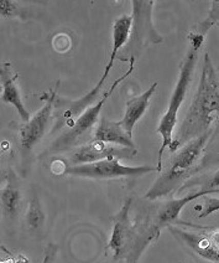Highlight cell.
I'll return each mask as SVG.
<instances>
[{
    "label": "cell",
    "instance_id": "1",
    "mask_svg": "<svg viewBox=\"0 0 219 263\" xmlns=\"http://www.w3.org/2000/svg\"><path fill=\"white\" fill-rule=\"evenodd\" d=\"M214 122L219 124V74L209 53L205 52L196 93L172 140L170 151L175 153L186 143L213 129L212 124Z\"/></svg>",
    "mask_w": 219,
    "mask_h": 263
},
{
    "label": "cell",
    "instance_id": "2",
    "mask_svg": "<svg viewBox=\"0 0 219 263\" xmlns=\"http://www.w3.org/2000/svg\"><path fill=\"white\" fill-rule=\"evenodd\" d=\"M206 36H203L200 32H191L188 35V41H190V46H188L187 51L184 60L180 64V72L178 79L173 88L172 95H171L169 107H167L166 112L164 113L163 118H161L160 123L156 132L161 136L163 139V144L158 149V157H157V172L160 173L163 170V157L165 151L170 148L173 140V132L178 121V110L181 108L182 103H184L186 96H187L188 88L193 79L194 70H196L198 58H200L201 47L205 44Z\"/></svg>",
    "mask_w": 219,
    "mask_h": 263
},
{
    "label": "cell",
    "instance_id": "3",
    "mask_svg": "<svg viewBox=\"0 0 219 263\" xmlns=\"http://www.w3.org/2000/svg\"><path fill=\"white\" fill-rule=\"evenodd\" d=\"M213 132L214 128L186 143L173 153L152 186L146 191V199L156 200L167 196L178 189L191 175L200 170L203 153Z\"/></svg>",
    "mask_w": 219,
    "mask_h": 263
},
{
    "label": "cell",
    "instance_id": "4",
    "mask_svg": "<svg viewBox=\"0 0 219 263\" xmlns=\"http://www.w3.org/2000/svg\"><path fill=\"white\" fill-rule=\"evenodd\" d=\"M131 28H133V15H122V16L116 17L113 23V45H112V52H110L109 61L106 65L104 72L102 77L99 79L97 85L93 87L88 93L83 96L81 100L71 102L70 106L65 109L64 119L71 121L76 119L77 115L79 112H85V110L91 107V103L94 102L95 100H99V93H101V88L106 83L108 76L112 71L114 61L118 58L119 50H122L125 45L128 44L129 37H130Z\"/></svg>",
    "mask_w": 219,
    "mask_h": 263
},
{
    "label": "cell",
    "instance_id": "5",
    "mask_svg": "<svg viewBox=\"0 0 219 263\" xmlns=\"http://www.w3.org/2000/svg\"><path fill=\"white\" fill-rule=\"evenodd\" d=\"M134 65H135V58L130 59V66L121 77H118L114 82L110 85V87L102 95V97L97 101V103L93 104V106L88 107L79 117L76 118L72 123L71 128L67 132H65L62 136H59L55 142L51 145V151L52 152H65L71 149L72 146L77 145L78 142L86 136V133H88L89 130L94 127V124L97 123L99 116H101L102 109H103L104 104L108 101V98L114 93L116 87L124 81L128 79L134 71Z\"/></svg>",
    "mask_w": 219,
    "mask_h": 263
},
{
    "label": "cell",
    "instance_id": "6",
    "mask_svg": "<svg viewBox=\"0 0 219 263\" xmlns=\"http://www.w3.org/2000/svg\"><path fill=\"white\" fill-rule=\"evenodd\" d=\"M151 172H157V166L123 165L116 158L103 159L95 163L82 164V165H70L66 168V174L81 178L107 180V179L129 178V176H142Z\"/></svg>",
    "mask_w": 219,
    "mask_h": 263
},
{
    "label": "cell",
    "instance_id": "7",
    "mask_svg": "<svg viewBox=\"0 0 219 263\" xmlns=\"http://www.w3.org/2000/svg\"><path fill=\"white\" fill-rule=\"evenodd\" d=\"M57 88H58V85H56L49 93H45L41 97V100L45 102L44 106L35 113L34 117L30 119L29 122H26L20 127V148H22V152L25 155L32 152L35 145L40 143V140L44 138L45 133H46L51 115H52L53 106H55Z\"/></svg>",
    "mask_w": 219,
    "mask_h": 263
},
{
    "label": "cell",
    "instance_id": "8",
    "mask_svg": "<svg viewBox=\"0 0 219 263\" xmlns=\"http://www.w3.org/2000/svg\"><path fill=\"white\" fill-rule=\"evenodd\" d=\"M154 7V2H133V32H130L128 44L125 45L124 55L129 58L130 51L142 50L146 43L158 44L163 41V37L156 32L151 23V10Z\"/></svg>",
    "mask_w": 219,
    "mask_h": 263
},
{
    "label": "cell",
    "instance_id": "9",
    "mask_svg": "<svg viewBox=\"0 0 219 263\" xmlns=\"http://www.w3.org/2000/svg\"><path fill=\"white\" fill-rule=\"evenodd\" d=\"M133 205V197L125 199L124 204L118 214L113 217V230L109 240L110 251L115 261H128L134 242V227L130 222V209Z\"/></svg>",
    "mask_w": 219,
    "mask_h": 263
},
{
    "label": "cell",
    "instance_id": "10",
    "mask_svg": "<svg viewBox=\"0 0 219 263\" xmlns=\"http://www.w3.org/2000/svg\"><path fill=\"white\" fill-rule=\"evenodd\" d=\"M137 153L136 149L116 148L114 144L91 140L89 143L78 146L72 153L71 163L73 165H82V164L95 163L103 159H112V158H130Z\"/></svg>",
    "mask_w": 219,
    "mask_h": 263
},
{
    "label": "cell",
    "instance_id": "11",
    "mask_svg": "<svg viewBox=\"0 0 219 263\" xmlns=\"http://www.w3.org/2000/svg\"><path fill=\"white\" fill-rule=\"evenodd\" d=\"M167 229L177 240L186 245L192 252L196 253L201 258L208 262H219V250L213 245L209 235L205 232L187 231V230H182L175 225H171Z\"/></svg>",
    "mask_w": 219,
    "mask_h": 263
},
{
    "label": "cell",
    "instance_id": "12",
    "mask_svg": "<svg viewBox=\"0 0 219 263\" xmlns=\"http://www.w3.org/2000/svg\"><path fill=\"white\" fill-rule=\"evenodd\" d=\"M0 74H2V101L7 104H11L15 109L19 113L20 118L23 122H29L31 119L29 110L26 109L25 104L22 98V93L20 89L16 85L17 73H13V68H11L10 64H3L2 70H0Z\"/></svg>",
    "mask_w": 219,
    "mask_h": 263
},
{
    "label": "cell",
    "instance_id": "13",
    "mask_svg": "<svg viewBox=\"0 0 219 263\" xmlns=\"http://www.w3.org/2000/svg\"><path fill=\"white\" fill-rule=\"evenodd\" d=\"M92 140H98V142L108 143V144L119 145L122 148L136 149L135 148L133 136L125 130L121 121H110L106 117L99 119V123L95 128L94 134H93Z\"/></svg>",
    "mask_w": 219,
    "mask_h": 263
},
{
    "label": "cell",
    "instance_id": "14",
    "mask_svg": "<svg viewBox=\"0 0 219 263\" xmlns=\"http://www.w3.org/2000/svg\"><path fill=\"white\" fill-rule=\"evenodd\" d=\"M157 86L158 83L154 82L145 92H144V93L139 96H134V97H130L127 101L124 117H123L121 123L130 136H133V129L135 124L143 118V116L145 115V112L148 110L150 106V100H151L155 91L157 89Z\"/></svg>",
    "mask_w": 219,
    "mask_h": 263
},
{
    "label": "cell",
    "instance_id": "15",
    "mask_svg": "<svg viewBox=\"0 0 219 263\" xmlns=\"http://www.w3.org/2000/svg\"><path fill=\"white\" fill-rule=\"evenodd\" d=\"M22 193H20L17 184L15 183L13 175H9L7 184L2 191V208L5 216L14 219L19 214L20 205H22Z\"/></svg>",
    "mask_w": 219,
    "mask_h": 263
},
{
    "label": "cell",
    "instance_id": "16",
    "mask_svg": "<svg viewBox=\"0 0 219 263\" xmlns=\"http://www.w3.org/2000/svg\"><path fill=\"white\" fill-rule=\"evenodd\" d=\"M25 220L30 230H38L44 225L45 214L40 200L37 197H34L32 200H30L28 210H26Z\"/></svg>",
    "mask_w": 219,
    "mask_h": 263
},
{
    "label": "cell",
    "instance_id": "17",
    "mask_svg": "<svg viewBox=\"0 0 219 263\" xmlns=\"http://www.w3.org/2000/svg\"><path fill=\"white\" fill-rule=\"evenodd\" d=\"M211 9H209L208 15L202 23L198 26L197 32L202 34L203 36H206L208 30L212 28L213 25H217L219 24V0H213L211 3Z\"/></svg>",
    "mask_w": 219,
    "mask_h": 263
},
{
    "label": "cell",
    "instance_id": "18",
    "mask_svg": "<svg viewBox=\"0 0 219 263\" xmlns=\"http://www.w3.org/2000/svg\"><path fill=\"white\" fill-rule=\"evenodd\" d=\"M219 211V199L217 197H209L205 196V200H203V208L201 210L198 217L200 219H205V217L209 216V215L214 214V212Z\"/></svg>",
    "mask_w": 219,
    "mask_h": 263
},
{
    "label": "cell",
    "instance_id": "19",
    "mask_svg": "<svg viewBox=\"0 0 219 263\" xmlns=\"http://www.w3.org/2000/svg\"><path fill=\"white\" fill-rule=\"evenodd\" d=\"M20 11H22V9L13 2H8V0L0 2V13H2L3 17L19 16Z\"/></svg>",
    "mask_w": 219,
    "mask_h": 263
},
{
    "label": "cell",
    "instance_id": "20",
    "mask_svg": "<svg viewBox=\"0 0 219 263\" xmlns=\"http://www.w3.org/2000/svg\"><path fill=\"white\" fill-rule=\"evenodd\" d=\"M201 185H202V187H201L200 190H203V191L219 190V169L208 179V180H206L205 183Z\"/></svg>",
    "mask_w": 219,
    "mask_h": 263
},
{
    "label": "cell",
    "instance_id": "21",
    "mask_svg": "<svg viewBox=\"0 0 219 263\" xmlns=\"http://www.w3.org/2000/svg\"><path fill=\"white\" fill-rule=\"evenodd\" d=\"M57 250H58V247H57L55 243L47 245V247L45 249V256H44L43 263H53V262H55V258H56V255H57Z\"/></svg>",
    "mask_w": 219,
    "mask_h": 263
},
{
    "label": "cell",
    "instance_id": "22",
    "mask_svg": "<svg viewBox=\"0 0 219 263\" xmlns=\"http://www.w3.org/2000/svg\"><path fill=\"white\" fill-rule=\"evenodd\" d=\"M208 235H209V237H211L213 245H214V246L219 250V229L214 230V231H212L211 234H208Z\"/></svg>",
    "mask_w": 219,
    "mask_h": 263
}]
</instances>
